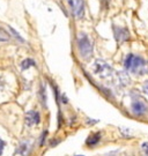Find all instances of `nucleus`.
I'll use <instances>...</instances> for the list:
<instances>
[{
    "instance_id": "1",
    "label": "nucleus",
    "mask_w": 148,
    "mask_h": 156,
    "mask_svg": "<svg viewBox=\"0 0 148 156\" xmlns=\"http://www.w3.org/2000/svg\"><path fill=\"white\" fill-rule=\"evenodd\" d=\"M125 68L130 72L139 75H143L148 73V62L143 59L141 57L134 56V55H128L125 58Z\"/></svg>"
},
{
    "instance_id": "2",
    "label": "nucleus",
    "mask_w": 148,
    "mask_h": 156,
    "mask_svg": "<svg viewBox=\"0 0 148 156\" xmlns=\"http://www.w3.org/2000/svg\"><path fill=\"white\" fill-rule=\"evenodd\" d=\"M78 48H79L80 55L82 58L87 59L90 57L92 52H93V44L90 43V41H89L86 34H79V36H78Z\"/></svg>"
},
{
    "instance_id": "3",
    "label": "nucleus",
    "mask_w": 148,
    "mask_h": 156,
    "mask_svg": "<svg viewBox=\"0 0 148 156\" xmlns=\"http://www.w3.org/2000/svg\"><path fill=\"white\" fill-rule=\"evenodd\" d=\"M94 71L96 74H99V76L102 78H108V76H111L112 75V69L110 68L109 65H106L104 62L102 60H97L95 66H94Z\"/></svg>"
},
{
    "instance_id": "4",
    "label": "nucleus",
    "mask_w": 148,
    "mask_h": 156,
    "mask_svg": "<svg viewBox=\"0 0 148 156\" xmlns=\"http://www.w3.org/2000/svg\"><path fill=\"white\" fill-rule=\"evenodd\" d=\"M68 5L71 7L72 13L74 14V16L80 19L83 16V12H85V4L83 0H67Z\"/></svg>"
},
{
    "instance_id": "5",
    "label": "nucleus",
    "mask_w": 148,
    "mask_h": 156,
    "mask_svg": "<svg viewBox=\"0 0 148 156\" xmlns=\"http://www.w3.org/2000/svg\"><path fill=\"white\" fill-rule=\"evenodd\" d=\"M131 108H132L133 113L137 115V116H143V115H145L148 110L147 104H146L141 98H139V97H138V98H134V100L132 101Z\"/></svg>"
},
{
    "instance_id": "6",
    "label": "nucleus",
    "mask_w": 148,
    "mask_h": 156,
    "mask_svg": "<svg viewBox=\"0 0 148 156\" xmlns=\"http://www.w3.org/2000/svg\"><path fill=\"white\" fill-rule=\"evenodd\" d=\"M114 30H115L116 39H117L118 42H124V41L128 39V37H130V34H128V31H127L125 28L114 27Z\"/></svg>"
},
{
    "instance_id": "7",
    "label": "nucleus",
    "mask_w": 148,
    "mask_h": 156,
    "mask_svg": "<svg viewBox=\"0 0 148 156\" xmlns=\"http://www.w3.org/2000/svg\"><path fill=\"white\" fill-rule=\"evenodd\" d=\"M26 122L28 126H33L39 123V113L36 111H29L26 116Z\"/></svg>"
},
{
    "instance_id": "8",
    "label": "nucleus",
    "mask_w": 148,
    "mask_h": 156,
    "mask_svg": "<svg viewBox=\"0 0 148 156\" xmlns=\"http://www.w3.org/2000/svg\"><path fill=\"white\" fill-rule=\"evenodd\" d=\"M99 139H101V133H96V134H94V135H90L87 139V145L88 146L96 145L99 141Z\"/></svg>"
},
{
    "instance_id": "9",
    "label": "nucleus",
    "mask_w": 148,
    "mask_h": 156,
    "mask_svg": "<svg viewBox=\"0 0 148 156\" xmlns=\"http://www.w3.org/2000/svg\"><path fill=\"white\" fill-rule=\"evenodd\" d=\"M28 144L27 142H23V144H21L20 145V147L16 149V151H15V154L16 155H24V154H27L28 151Z\"/></svg>"
},
{
    "instance_id": "10",
    "label": "nucleus",
    "mask_w": 148,
    "mask_h": 156,
    "mask_svg": "<svg viewBox=\"0 0 148 156\" xmlns=\"http://www.w3.org/2000/svg\"><path fill=\"white\" fill-rule=\"evenodd\" d=\"M34 65H35L34 60H31V59H27V60H24V62H22V68L26 69V68H28V67H30V66H34Z\"/></svg>"
},
{
    "instance_id": "11",
    "label": "nucleus",
    "mask_w": 148,
    "mask_h": 156,
    "mask_svg": "<svg viewBox=\"0 0 148 156\" xmlns=\"http://www.w3.org/2000/svg\"><path fill=\"white\" fill-rule=\"evenodd\" d=\"M8 38H9V36L7 35V33H5L0 28V42H6V41H8Z\"/></svg>"
},
{
    "instance_id": "12",
    "label": "nucleus",
    "mask_w": 148,
    "mask_h": 156,
    "mask_svg": "<svg viewBox=\"0 0 148 156\" xmlns=\"http://www.w3.org/2000/svg\"><path fill=\"white\" fill-rule=\"evenodd\" d=\"M9 30H11L12 33L14 34V36H15V37H16V38H19V39H20V41H21V42H23V38H22L21 36H20V35H19V34H17L16 31H15V30H14V29H13V28H11V27H9Z\"/></svg>"
},
{
    "instance_id": "13",
    "label": "nucleus",
    "mask_w": 148,
    "mask_h": 156,
    "mask_svg": "<svg viewBox=\"0 0 148 156\" xmlns=\"http://www.w3.org/2000/svg\"><path fill=\"white\" fill-rule=\"evenodd\" d=\"M4 148H5V142H4L2 140L0 139V155L2 154V151H4Z\"/></svg>"
},
{
    "instance_id": "14",
    "label": "nucleus",
    "mask_w": 148,
    "mask_h": 156,
    "mask_svg": "<svg viewBox=\"0 0 148 156\" xmlns=\"http://www.w3.org/2000/svg\"><path fill=\"white\" fill-rule=\"evenodd\" d=\"M143 91H145L146 94H148V81H146V82L143 83Z\"/></svg>"
},
{
    "instance_id": "15",
    "label": "nucleus",
    "mask_w": 148,
    "mask_h": 156,
    "mask_svg": "<svg viewBox=\"0 0 148 156\" xmlns=\"http://www.w3.org/2000/svg\"><path fill=\"white\" fill-rule=\"evenodd\" d=\"M143 151L146 153L148 155V144H143Z\"/></svg>"
}]
</instances>
